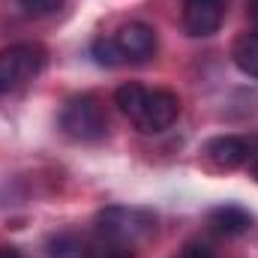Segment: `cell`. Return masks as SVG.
Instances as JSON below:
<instances>
[{"label": "cell", "instance_id": "1", "mask_svg": "<svg viewBox=\"0 0 258 258\" xmlns=\"http://www.w3.org/2000/svg\"><path fill=\"white\" fill-rule=\"evenodd\" d=\"M120 114L138 132H162L180 114V99L171 90L144 87V84H123L114 93Z\"/></svg>", "mask_w": 258, "mask_h": 258}, {"label": "cell", "instance_id": "2", "mask_svg": "<svg viewBox=\"0 0 258 258\" xmlns=\"http://www.w3.org/2000/svg\"><path fill=\"white\" fill-rule=\"evenodd\" d=\"M153 228H156V219L138 207H105L96 213V222H93L96 237L126 246L132 252H138V246L153 234Z\"/></svg>", "mask_w": 258, "mask_h": 258}, {"label": "cell", "instance_id": "3", "mask_svg": "<svg viewBox=\"0 0 258 258\" xmlns=\"http://www.w3.org/2000/svg\"><path fill=\"white\" fill-rule=\"evenodd\" d=\"M48 63V54L39 42H18L0 51V99L24 90Z\"/></svg>", "mask_w": 258, "mask_h": 258}, {"label": "cell", "instance_id": "4", "mask_svg": "<svg viewBox=\"0 0 258 258\" xmlns=\"http://www.w3.org/2000/svg\"><path fill=\"white\" fill-rule=\"evenodd\" d=\"M60 126L72 141H99L108 132V117L93 93L72 96L60 111Z\"/></svg>", "mask_w": 258, "mask_h": 258}, {"label": "cell", "instance_id": "5", "mask_svg": "<svg viewBox=\"0 0 258 258\" xmlns=\"http://www.w3.org/2000/svg\"><path fill=\"white\" fill-rule=\"evenodd\" d=\"M114 45H117V54L123 63H144L156 54V30L144 21H129L123 24L114 36Z\"/></svg>", "mask_w": 258, "mask_h": 258}, {"label": "cell", "instance_id": "6", "mask_svg": "<svg viewBox=\"0 0 258 258\" xmlns=\"http://www.w3.org/2000/svg\"><path fill=\"white\" fill-rule=\"evenodd\" d=\"M231 0H183V30L189 36H213L228 12Z\"/></svg>", "mask_w": 258, "mask_h": 258}, {"label": "cell", "instance_id": "7", "mask_svg": "<svg viewBox=\"0 0 258 258\" xmlns=\"http://www.w3.org/2000/svg\"><path fill=\"white\" fill-rule=\"evenodd\" d=\"M204 153L216 168H240V165H249V159L255 153V141L240 138V135H219V138L207 141Z\"/></svg>", "mask_w": 258, "mask_h": 258}, {"label": "cell", "instance_id": "8", "mask_svg": "<svg viewBox=\"0 0 258 258\" xmlns=\"http://www.w3.org/2000/svg\"><path fill=\"white\" fill-rule=\"evenodd\" d=\"M231 57H234V66H237L243 75L258 78V24H249V27L237 36V42H234V48H231Z\"/></svg>", "mask_w": 258, "mask_h": 258}, {"label": "cell", "instance_id": "9", "mask_svg": "<svg viewBox=\"0 0 258 258\" xmlns=\"http://www.w3.org/2000/svg\"><path fill=\"white\" fill-rule=\"evenodd\" d=\"M210 225H213L219 234L234 237V234H243V231L252 228V216H249L243 207H237V204H222V207H216V210L210 213Z\"/></svg>", "mask_w": 258, "mask_h": 258}, {"label": "cell", "instance_id": "10", "mask_svg": "<svg viewBox=\"0 0 258 258\" xmlns=\"http://www.w3.org/2000/svg\"><path fill=\"white\" fill-rule=\"evenodd\" d=\"M78 258H135V252L126 249V246H117V243L102 240V237L93 234V240H90L87 246H81V255Z\"/></svg>", "mask_w": 258, "mask_h": 258}, {"label": "cell", "instance_id": "11", "mask_svg": "<svg viewBox=\"0 0 258 258\" xmlns=\"http://www.w3.org/2000/svg\"><path fill=\"white\" fill-rule=\"evenodd\" d=\"M90 57L99 66H123L120 54H117V45H114L111 36H99V39L90 45Z\"/></svg>", "mask_w": 258, "mask_h": 258}, {"label": "cell", "instance_id": "12", "mask_svg": "<svg viewBox=\"0 0 258 258\" xmlns=\"http://www.w3.org/2000/svg\"><path fill=\"white\" fill-rule=\"evenodd\" d=\"M18 3H21V9H24L27 15H36V18L54 15V12L63 6V0H18Z\"/></svg>", "mask_w": 258, "mask_h": 258}, {"label": "cell", "instance_id": "13", "mask_svg": "<svg viewBox=\"0 0 258 258\" xmlns=\"http://www.w3.org/2000/svg\"><path fill=\"white\" fill-rule=\"evenodd\" d=\"M174 258H216V252L210 246H204V243H186Z\"/></svg>", "mask_w": 258, "mask_h": 258}, {"label": "cell", "instance_id": "14", "mask_svg": "<svg viewBox=\"0 0 258 258\" xmlns=\"http://www.w3.org/2000/svg\"><path fill=\"white\" fill-rule=\"evenodd\" d=\"M0 258H21V252L15 246H0Z\"/></svg>", "mask_w": 258, "mask_h": 258}, {"label": "cell", "instance_id": "15", "mask_svg": "<svg viewBox=\"0 0 258 258\" xmlns=\"http://www.w3.org/2000/svg\"><path fill=\"white\" fill-rule=\"evenodd\" d=\"M246 9H249V18H252V24H258V0H249V3H246Z\"/></svg>", "mask_w": 258, "mask_h": 258}, {"label": "cell", "instance_id": "16", "mask_svg": "<svg viewBox=\"0 0 258 258\" xmlns=\"http://www.w3.org/2000/svg\"><path fill=\"white\" fill-rule=\"evenodd\" d=\"M249 168H252V174L258 177V141H255V153H252V159H249Z\"/></svg>", "mask_w": 258, "mask_h": 258}]
</instances>
